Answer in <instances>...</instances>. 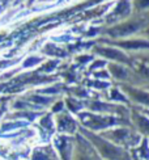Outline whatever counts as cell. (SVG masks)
Instances as JSON below:
<instances>
[{
    "instance_id": "1",
    "label": "cell",
    "mask_w": 149,
    "mask_h": 160,
    "mask_svg": "<svg viewBox=\"0 0 149 160\" xmlns=\"http://www.w3.org/2000/svg\"><path fill=\"white\" fill-rule=\"evenodd\" d=\"M90 138L93 139V142L98 146L101 154L103 156H106L107 159H110V160H128V156L120 148L115 147V146H113L110 143H106L105 141H102V139H99L97 137L90 135Z\"/></svg>"
},
{
    "instance_id": "2",
    "label": "cell",
    "mask_w": 149,
    "mask_h": 160,
    "mask_svg": "<svg viewBox=\"0 0 149 160\" xmlns=\"http://www.w3.org/2000/svg\"><path fill=\"white\" fill-rule=\"evenodd\" d=\"M84 123L90 126V128L98 129V128H105L107 125H111L114 121H111V118H99V117H93V116H88L84 114L83 116Z\"/></svg>"
},
{
    "instance_id": "3",
    "label": "cell",
    "mask_w": 149,
    "mask_h": 160,
    "mask_svg": "<svg viewBox=\"0 0 149 160\" xmlns=\"http://www.w3.org/2000/svg\"><path fill=\"white\" fill-rule=\"evenodd\" d=\"M127 91L130 92V95L136 100V101H139L141 104H145V105H149V93L140 92V91H133V89H130V88H127Z\"/></svg>"
},
{
    "instance_id": "4",
    "label": "cell",
    "mask_w": 149,
    "mask_h": 160,
    "mask_svg": "<svg viewBox=\"0 0 149 160\" xmlns=\"http://www.w3.org/2000/svg\"><path fill=\"white\" fill-rule=\"evenodd\" d=\"M135 118H136V122H137V125H139V128L141 129V131H144V132H147V134H149V121L147 118H144V117H140V116H135Z\"/></svg>"
},
{
    "instance_id": "5",
    "label": "cell",
    "mask_w": 149,
    "mask_h": 160,
    "mask_svg": "<svg viewBox=\"0 0 149 160\" xmlns=\"http://www.w3.org/2000/svg\"><path fill=\"white\" fill-rule=\"evenodd\" d=\"M74 128V125L72 122L71 118H67V117H63L60 119V129L62 130H67V131H72Z\"/></svg>"
},
{
    "instance_id": "6",
    "label": "cell",
    "mask_w": 149,
    "mask_h": 160,
    "mask_svg": "<svg viewBox=\"0 0 149 160\" xmlns=\"http://www.w3.org/2000/svg\"><path fill=\"white\" fill-rule=\"evenodd\" d=\"M101 52L110 58H115V59H120V61H124V57L123 54H120L118 51H114V50H101Z\"/></svg>"
}]
</instances>
